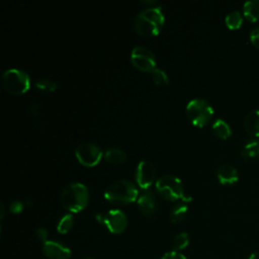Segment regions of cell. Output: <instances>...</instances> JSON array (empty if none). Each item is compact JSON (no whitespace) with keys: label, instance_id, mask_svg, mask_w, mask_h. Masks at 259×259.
<instances>
[{"label":"cell","instance_id":"obj_1","mask_svg":"<svg viewBox=\"0 0 259 259\" xmlns=\"http://www.w3.org/2000/svg\"><path fill=\"white\" fill-rule=\"evenodd\" d=\"M165 22V17L161 7H149L137 14L134 21L136 31L147 37L159 34Z\"/></svg>","mask_w":259,"mask_h":259},{"label":"cell","instance_id":"obj_2","mask_svg":"<svg viewBox=\"0 0 259 259\" xmlns=\"http://www.w3.org/2000/svg\"><path fill=\"white\" fill-rule=\"evenodd\" d=\"M89 200L87 187L80 182L68 184L61 193V203L70 212H79L83 210Z\"/></svg>","mask_w":259,"mask_h":259},{"label":"cell","instance_id":"obj_3","mask_svg":"<svg viewBox=\"0 0 259 259\" xmlns=\"http://www.w3.org/2000/svg\"><path fill=\"white\" fill-rule=\"evenodd\" d=\"M138 197L139 192L137 187L128 180H117L109 184L104 191V198L115 204L132 203Z\"/></svg>","mask_w":259,"mask_h":259},{"label":"cell","instance_id":"obj_4","mask_svg":"<svg viewBox=\"0 0 259 259\" xmlns=\"http://www.w3.org/2000/svg\"><path fill=\"white\" fill-rule=\"evenodd\" d=\"M157 192L166 200L175 201L181 199L184 202H190L191 196L184 194V188L181 180L173 175H165L160 177L155 184Z\"/></svg>","mask_w":259,"mask_h":259},{"label":"cell","instance_id":"obj_5","mask_svg":"<svg viewBox=\"0 0 259 259\" xmlns=\"http://www.w3.org/2000/svg\"><path fill=\"white\" fill-rule=\"evenodd\" d=\"M2 84L7 92L14 95H21L29 89L30 79L26 72L12 68L3 73Z\"/></svg>","mask_w":259,"mask_h":259},{"label":"cell","instance_id":"obj_6","mask_svg":"<svg viewBox=\"0 0 259 259\" xmlns=\"http://www.w3.org/2000/svg\"><path fill=\"white\" fill-rule=\"evenodd\" d=\"M186 115L193 125L202 127L210 121L213 109L206 100L194 98L186 105Z\"/></svg>","mask_w":259,"mask_h":259},{"label":"cell","instance_id":"obj_7","mask_svg":"<svg viewBox=\"0 0 259 259\" xmlns=\"http://www.w3.org/2000/svg\"><path fill=\"white\" fill-rule=\"evenodd\" d=\"M96 221L103 224L112 234H121L127 227V218L119 209H110L107 212H99L95 215Z\"/></svg>","mask_w":259,"mask_h":259},{"label":"cell","instance_id":"obj_8","mask_svg":"<svg viewBox=\"0 0 259 259\" xmlns=\"http://www.w3.org/2000/svg\"><path fill=\"white\" fill-rule=\"evenodd\" d=\"M132 64L142 72H152L156 66L154 53L146 47H135L131 53Z\"/></svg>","mask_w":259,"mask_h":259},{"label":"cell","instance_id":"obj_9","mask_svg":"<svg viewBox=\"0 0 259 259\" xmlns=\"http://www.w3.org/2000/svg\"><path fill=\"white\" fill-rule=\"evenodd\" d=\"M101 149L94 144H82L75 150V156L80 164L86 167H93L97 165L102 157Z\"/></svg>","mask_w":259,"mask_h":259},{"label":"cell","instance_id":"obj_10","mask_svg":"<svg viewBox=\"0 0 259 259\" xmlns=\"http://www.w3.org/2000/svg\"><path fill=\"white\" fill-rule=\"evenodd\" d=\"M156 168L150 161H141L136 169V181L142 190H147L154 183Z\"/></svg>","mask_w":259,"mask_h":259},{"label":"cell","instance_id":"obj_11","mask_svg":"<svg viewBox=\"0 0 259 259\" xmlns=\"http://www.w3.org/2000/svg\"><path fill=\"white\" fill-rule=\"evenodd\" d=\"M42 252L49 259H69L71 257V250L57 241H47L42 246Z\"/></svg>","mask_w":259,"mask_h":259},{"label":"cell","instance_id":"obj_12","mask_svg":"<svg viewBox=\"0 0 259 259\" xmlns=\"http://www.w3.org/2000/svg\"><path fill=\"white\" fill-rule=\"evenodd\" d=\"M138 206L142 213L151 219L156 213V199L153 192L150 189L142 190L138 197Z\"/></svg>","mask_w":259,"mask_h":259},{"label":"cell","instance_id":"obj_13","mask_svg":"<svg viewBox=\"0 0 259 259\" xmlns=\"http://www.w3.org/2000/svg\"><path fill=\"white\" fill-rule=\"evenodd\" d=\"M217 177L224 185H231L238 180L237 169L229 164H222L217 169Z\"/></svg>","mask_w":259,"mask_h":259},{"label":"cell","instance_id":"obj_14","mask_svg":"<svg viewBox=\"0 0 259 259\" xmlns=\"http://www.w3.org/2000/svg\"><path fill=\"white\" fill-rule=\"evenodd\" d=\"M244 125L249 135L259 137V109H254L246 115Z\"/></svg>","mask_w":259,"mask_h":259},{"label":"cell","instance_id":"obj_15","mask_svg":"<svg viewBox=\"0 0 259 259\" xmlns=\"http://www.w3.org/2000/svg\"><path fill=\"white\" fill-rule=\"evenodd\" d=\"M243 13L249 21H259V0L245 2L243 5Z\"/></svg>","mask_w":259,"mask_h":259},{"label":"cell","instance_id":"obj_16","mask_svg":"<svg viewBox=\"0 0 259 259\" xmlns=\"http://www.w3.org/2000/svg\"><path fill=\"white\" fill-rule=\"evenodd\" d=\"M241 155L246 160H251L259 157V140H250L248 141L242 151Z\"/></svg>","mask_w":259,"mask_h":259},{"label":"cell","instance_id":"obj_17","mask_svg":"<svg viewBox=\"0 0 259 259\" xmlns=\"http://www.w3.org/2000/svg\"><path fill=\"white\" fill-rule=\"evenodd\" d=\"M105 160L110 164H122L126 161V154L117 148H109L105 152Z\"/></svg>","mask_w":259,"mask_h":259},{"label":"cell","instance_id":"obj_18","mask_svg":"<svg viewBox=\"0 0 259 259\" xmlns=\"http://www.w3.org/2000/svg\"><path fill=\"white\" fill-rule=\"evenodd\" d=\"M187 203L182 201L174 204L170 210V220L172 223H179L183 221L187 213Z\"/></svg>","mask_w":259,"mask_h":259},{"label":"cell","instance_id":"obj_19","mask_svg":"<svg viewBox=\"0 0 259 259\" xmlns=\"http://www.w3.org/2000/svg\"><path fill=\"white\" fill-rule=\"evenodd\" d=\"M212 130L213 133L221 139H228L232 134L230 125L221 118L215 119V121L212 123Z\"/></svg>","mask_w":259,"mask_h":259},{"label":"cell","instance_id":"obj_20","mask_svg":"<svg viewBox=\"0 0 259 259\" xmlns=\"http://www.w3.org/2000/svg\"><path fill=\"white\" fill-rule=\"evenodd\" d=\"M225 22H226V24L229 28L237 29L242 25L243 16H242L240 11L234 10V11H231L230 13L227 14V16L225 18Z\"/></svg>","mask_w":259,"mask_h":259},{"label":"cell","instance_id":"obj_21","mask_svg":"<svg viewBox=\"0 0 259 259\" xmlns=\"http://www.w3.org/2000/svg\"><path fill=\"white\" fill-rule=\"evenodd\" d=\"M189 244V236L187 233H179L177 234L172 242V251L179 252L183 249H185Z\"/></svg>","mask_w":259,"mask_h":259},{"label":"cell","instance_id":"obj_22","mask_svg":"<svg viewBox=\"0 0 259 259\" xmlns=\"http://www.w3.org/2000/svg\"><path fill=\"white\" fill-rule=\"evenodd\" d=\"M74 226V218L72 214L68 213V214H65L63 215L58 225H57V231L60 233V234H66L68 233Z\"/></svg>","mask_w":259,"mask_h":259},{"label":"cell","instance_id":"obj_23","mask_svg":"<svg viewBox=\"0 0 259 259\" xmlns=\"http://www.w3.org/2000/svg\"><path fill=\"white\" fill-rule=\"evenodd\" d=\"M35 87L41 91H46V92H54L57 89V84L49 79H39L37 81H35L34 83Z\"/></svg>","mask_w":259,"mask_h":259},{"label":"cell","instance_id":"obj_24","mask_svg":"<svg viewBox=\"0 0 259 259\" xmlns=\"http://www.w3.org/2000/svg\"><path fill=\"white\" fill-rule=\"evenodd\" d=\"M152 77L155 84L157 85H167L169 83L167 74L161 69H157V68L154 69L152 71Z\"/></svg>","mask_w":259,"mask_h":259},{"label":"cell","instance_id":"obj_25","mask_svg":"<svg viewBox=\"0 0 259 259\" xmlns=\"http://www.w3.org/2000/svg\"><path fill=\"white\" fill-rule=\"evenodd\" d=\"M23 206L24 204L19 201V200H14L10 203L9 205V210L12 212V213H20L23 209Z\"/></svg>","mask_w":259,"mask_h":259},{"label":"cell","instance_id":"obj_26","mask_svg":"<svg viewBox=\"0 0 259 259\" xmlns=\"http://www.w3.org/2000/svg\"><path fill=\"white\" fill-rule=\"evenodd\" d=\"M249 36H250L251 42H252L256 48L259 49V26H257V27H255L254 29H252Z\"/></svg>","mask_w":259,"mask_h":259},{"label":"cell","instance_id":"obj_27","mask_svg":"<svg viewBox=\"0 0 259 259\" xmlns=\"http://www.w3.org/2000/svg\"><path fill=\"white\" fill-rule=\"evenodd\" d=\"M161 259H187L183 254L176 251H170L165 253Z\"/></svg>","mask_w":259,"mask_h":259},{"label":"cell","instance_id":"obj_28","mask_svg":"<svg viewBox=\"0 0 259 259\" xmlns=\"http://www.w3.org/2000/svg\"><path fill=\"white\" fill-rule=\"evenodd\" d=\"M35 236H36L37 240L40 241V242H42L44 244H45L47 241H49V240H48V236H49V235H48V232H47V230L44 229V228L37 229L36 232H35Z\"/></svg>","mask_w":259,"mask_h":259},{"label":"cell","instance_id":"obj_29","mask_svg":"<svg viewBox=\"0 0 259 259\" xmlns=\"http://www.w3.org/2000/svg\"><path fill=\"white\" fill-rule=\"evenodd\" d=\"M248 259H259V252L252 253Z\"/></svg>","mask_w":259,"mask_h":259},{"label":"cell","instance_id":"obj_30","mask_svg":"<svg viewBox=\"0 0 259 259\" xmlns=\"http://www.w3.org/2000/svg\"><path fill=\"white\" fill-rule=\"evenodd\" d=\"M4 215V206H3V203H1V218H3Z\"/></svg>","mask_w":259,"mask_h":259},{"label":"cell","instance_id":"obj_31","mask_svg":"<svg viewBox=\"0 0 259 259\" xmlns=\"http://www.w3.org/2000/svg\"><path fill=\"white\" fill-rule=\"evenodd\" d=\"M85 259H93V258H89V257H87V258H85Z\"/></svg>","mask_w":259,"mask_h":259}]
</instances>
